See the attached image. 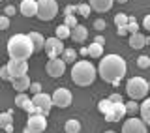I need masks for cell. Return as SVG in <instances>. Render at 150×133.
I'll list each match as a JSON object with an SVG mask.
<instances>
[{"instance_id":"obj_1","label":"cell","mask_w":150,"mask_h":133,"mask_svg":"<svg viewBox=\"0 0 150 133\" xmlns=\"http://www.w3.org/2000/svg\"><path fill=\"white\" fill-rule=\"evenodd\" d=\"M126 71H128V66H126V60L120 54L103 56L100 60V66H98V75L105 83H111V84H118L126 77Z\"/></svg>"},{"instance_id":"obj_2","label":"cell","mask_w":150,"mask_h":133,"mask_svg":"<svg viewBox=\"0 0 150 133\" xmlns=\"http://www.w3.org/2000/svg\"><path fill=\"white\" fill-rule=\"evenodd\" d=\"M34 43L28 34H15L8 40V54L9 58H30L34 54Z\"/></svg>"},{"instance_id":"obj_3","label":"cell","mask_w":150,"mask_h":133,"mask_svg":"<svg viewBox=\"0 0 150 133\" xmlns=\"http://www.w3.org/2000/svg\"><path fill=\"white\" fill-rule=\"evenodd\" d=\"M98 77V69L90 60H79L71 68V81L77 86H90Z\"/></svg>"},{"instance_id":"obj_4","label":"cell","mask_w":150,"mask_h":133,"mask_svg":"<svg viewBox=\"0 0 150 133\" xmlns=\"http://www.w3.org/2000/svg\"><path fill=\"white\" fill-rule=\"evenodd\" d=\"M126 92L131 99L135 101H141V99L146 98L148 94V81H144L143 77H131L128 83H126Z\"/></svg>"},{"instance_id":"obj_5","label":"cell","mask_w":150,"mask_h":133,"mask_svg":"<svg viewBox=\"0 0 150 133\" xmlns=\"http://www.w3.org/2000/svg\"><path fill=\"white\" fill-rule=\"evenodd\" d=\"M58 13V2L56 0H38V19L40 21H53Z\"/></svg>"},{"instance_id":"obj_6","label":"cell","mask_w":150,"mask_h":133,"mask_svg":"<svg viewBox=\"0 0 150 133\" xmlns=\"http://www.w3.org/2000/svg\"><path fill=\"white\" fill-rule=\"evenodd\" d=\"M64 41L62 40H58L56 36L53 37H47L45 40V47H43V51H45V54L49 56V58H58V56H62L64 53Z\"/></svg>"},{"instance_id":"obj_7","label":"cell","mask_w":150,"mask_h":133,"mask_svg":"<svg viewBox=\"0 0 150 133\" xmlns=\"http://www.w3.org/2000/svg\"><path fill=\"white\" fill-rule=\"evenodd\" d=\"M51 99H53V105L54 107H60V109H66L71 105V92H69L68 88H56L53 92V96H51Z\"/></svg>"},{"instance_id":"obj_8","label":"cell","mask_w":150,"mask_h":133,"mask_svg":"<svg viewBox=\"0 0 150 133\" xmlns=\"http://www.w3.org/2000/svg\"><path fill=\"white\" fill-rule=\"evenodd\" d=\"M66 64L62 58H49V62H47L45 66V71H47V75H51L53 79H58V77H62L64 75V71H66Z\"/></svg>"},{"instance_id":"obj_9","label":"cell","mask_w":150,"mask_h":133,"mask_svg":"<svg viewBox=\"0 0 150 133\" xmlns=\"http://www.w3.org/2000/svg\"><path fill=\"white\" fill-rule=\"evenodd\" d=\"M146 124L143 122V118H137V116H131L129 120H126L122 124V133H146Z\"/></svg>"},{"instance_id":"obj_10","label":"cell","mask_w":150,"mask_h":133,"mask_svg":"<svg viewBox=\"0 0 150 133\" xmlns=\"http://www.w3.org/2000/svg\"><path fill=\"white\" fill-rule=\"evenodd\" d=\"M32 103L36 105V109H40V112L41 115H49V111H51V107H53V99H51L49 94H45V92H40V94H36L34 98H32Z\"/></svg>"},{"instance_id":"obj_11","label":"cell","mask_w":150,"mask_h":133,"mask_svg":"<svg viewBox=\"0 0 150 133\" xmlns=\"http://www.w3.org/2000/svg\"><path fill=\"white\" fill-rule=\"evenodd\" d=\"M8 69H9V73H11V79L21 77V75L28 73V62L25 58H11L8 62Z\"/></svg>"},{"instance_id":"obj_12","label":"cell","mask_w":150,"mask_h":133,"mask_svg":"<svg viewBox=\"0 0 150 133\" xmlns=\"http://www.w3.org/2000/svg\"><path fill=\"white\" fill-rule=\"evenodd\" d=\"M26 127H30L34 133H41L47 129V116L45 115H28Z\"/></svg>"},{"instance_id":"obj_13","label":"cell","mask_w":150,"mask_h":133,"mask_svg":"<svg viewBox=\"0 0 150 133\" xmlns=\"http://www.w3.org/2000/svg\"><path fill=\"white\" fill-rule=\"evenodd\" d=\"M124 116H126V105H124V101L112 103V107L109 109V112L105 115L107 122H120Z\"/></svg>"},{"instance_id":"obj_14","label":"cell","mask_w":150,"mask_h":133,"mask_svg":"<svg viewBox=\"0 0 150 133\" xmlns=\"http://www.w3.org/2000/svg\"><path fill=\"white\" fill-rule=\"evenodd\" d=\"M19 11L25 17H36L38 15V0H23Z\"/></svg>"},{"instance_id":"obj_15","label":"cell","mask_w":150,"mask_h":133,"mask_svg":"<svg viewBox=\"0 0 150 133\" xmlns=\"http://www.w3.org/2000/svg\"><path fill=\"white\" fill-rule=\"evenodd\" d=\"M30 77L28 75H21V77H13L11 79V86L13 90H17V92H26L28 88H30Z\"/></svg>"},{"instance_id":"obj_16","label":"cell","mask_w":150,"mask_h":133,"mask_svg":"<svg viewBox=\"0 0 150 133\" xmlns=\"http://www.w3.org/2000/svg\"><path fill=\"white\" fill-rule=\"evenodd\" d=\"M88 4H90V8L94 9V11L105 13V11H109V9L112 8L115 0H88Z\"/></svg>"},{"instance_id":"obj_17","label":"cell","mask_w":150,"mask_h":133,"mask_svg":"<svg viewBox=\"0 0 150 133\" xmlns=\"http://www.w3.org/2000/svg\"><path fill=\"white\" fill-rule=\"evenodd\" d=\"M88 37V28L83 25H77L75 28H71V40L77 41V43H83L84 40Z\"/></svg>"},{"instance_id":"obj_18","label":"cell","mask_w":150,"mask_h":133,"mask_svg":"<svg viewBox=\"0 0 150 133\" xmlns=\"http://www.w3.org/2000/svg\"><path fill=\"white\" fill-rule=\"evenodd\" d=\"M146 45V36L141 34V32H135V34H129V47L131 49H143Z\"/></svg>"},{"instance_id":"obj_19","label":"cell","mask_w":150,"mask_h":133,"mask_svg":"<svg viewBox=\"0 0 150 133\" xmlns=\"http://www.w3.org/2000/svg\"><path fill=\"white\" fill-rule=\"evenodd\" d=\"M139 115L144 124L150 126V98H144V101L139 105Z\"/></svg>"},{"instance_id":"obj_20","label":"cell","mask_w":150,"mask_h":133,"mask_svg":"<svg viewBox=\"0 0 150 133\" xmlns=\"http://www.w3.org/2000/svg\"><path fill=\"white\" fill-rule=\"evenodd\" d=\"M28 37H30L32 43H34V51H36V53L43 51V47H45V37L41 36L40 32H30V34H28Z\"/></svg>"},{"instance_id":"obj_21","label":"cell","mask_w":150,"mask_h":133,"mask_svg":"<svg viewBox=\"0 0 150 133\" xmlns=\"http://www.w3.org/2000/svg\"><path fill=\"white\" fill-rule=\"evenodd\" d=\"M60 58H62L66 64H75V60H77V51H75L73 47H66Z\"/></svg>"},{"instance_id":"obj_22","label":"cell","mask_w":150,"mask_h":133,"mask_svg":"<svg viewBox=\"0 0 150 133\" xmlns=\"http://www.w3.org/2000/svg\"><path fill=\"white\" fill-rule=\"evenodd\" d=\"M54 36L64 41V40H68V37H71V28H68L66 25H58L54 28Z\"/></svg>"},{"instance_id":"obj_23","label":"cell","mask_w":150,"mask_h":133,"mask_svg":"<svg viewBox=\"0 0 150 133\" xmlns=\"http://www.w3.org/2000/svg\"><path fill=\"white\" fill-rule=\"evenodd\" d=\"M64 131L66 133H79L81 131V122L75 120V118H69V120L66 122V126H64Z\"/></svg>"},{"instance_id":"obj_24","label":"cell","mask_w":150,"mask_h":133,"mask_svg":"<svg viewBox=\"0 0 150 133\" xmlns=\"http://www.w3.org/2000/svg\"><path fill=\"white\" fill-rule=\"evenodd\" d=\"M88 54H90V58H101L103 56V45L101 43H90V47H88Z\"/></svg>"},{"instance_id":"obj_25","label":"cell","mask_w":150,"mask_h":133,"mask_svg":"<svg viewBox=\"0 0 150 133\" xmlns=\"http://www.w3.org/2000/svg\"><path fill=\"white\" fill-rule=\"evenodd\" d=\"M9 124H13V115H11V111L0 112V129H4V127L9 126Z\"/></svg>"},{"instance_id":"obj_26","label":"cell","mask_w":150,"mask_h":133,"mask_svg":"<svg viewBox=\"0 0 150 133\" xmlns=\"http://www.w3.org/2000/svg\"><path fill=\"white\" fill-rule=\"evenodd\" d=\"M126 105V115H131V116H137V112H139V103L135 101V99H131V101L128 103H124Z\"/></svg>"},{"instance_id":"obj_27","label":"cell","mask_w":150,"mask_h":133,"mask_svg":"<svg viewBox=\"0 0 150 133\" xmlns=\"http://www.w3.org/2000/svg\"><path fill=\"white\" fill-rule=\"evenodd\" d=\"M111 107H112V101H111L109 98H107V99H101V101L98 103V111H100L101 115H107Z\"/></svg>"},{"instance_id":"obj_28","label":"cell","mask_w":150,"mask_h":133,"mask_svg":"<svg viewBox=\"0 0 150 133\" xmlns=\"http://www.w3.org/2000/svg\"><path fill=\"white\" fill-rule=\"evenodd\" d=\"M126 28H128V34L139 32V25H137V21H135V17H128V25H126Z\"/></svg>"},{"instance_id":"obj_29","label":"cell","mask_w":150,"mask_h":133,"mask_svg":"<svg viewBox=\"0 0 150 133\" xmlns=\"http://www.w3.org/2000/svg\"><path fill=\"white\" fill-rule=\"evenodd\" d=\"M90 11H92L90 4H79V6H77V13L81 17H90Z\"/></svg>"},{"instance_id":"obj_30","label":"cell","mask_w":150,"mask_h":133,"mask_svg":"<svg viewBox=\"0 0 150 133\" xmlns=\"http://www.w3.org/2000/svg\"><path fill=\"white\" fill-rule=\"evenodd\" d=\"M28 99H30V98H28L26 92H17V96H15V105H17V107H23V105L28 101Z\"/></svg>"},{"instance_id":"obj_31","label":"cell","mask_w":150,"mask_h":133,"mask_svg":"<svg viewBox=\"0 0 150 133\" xmlns=\"http://www.w3.org/2000/svg\"><path fill=\"white\" fill-rule=\"evenodd\" d=\"M137 66L141 69H146V68H150V56H146V54H141L139 58H137Z\"/></svg>"},{"instance_id":"obj_32","label":"cell","mask_w":150,"mask_h":133,"mask_svg":"<svg viewBox=\"0 0 150 133\" xmlns=\"http://www.w3.org/2000/svg\"><path fill=\"white\" fill-rule=\"evenodd\" d=\"M115 25L116 26H126L128 25V15H126V13H116L115 15Z\"/></svg>"},{"instance_id":"obj_33","label":"cell","mask_w":150,"mask_h":133,"mask_svg":"<svg viewBox=\"0 0 150 133\" xmlns=\"http://www.w3.org/2000/svg\"><path fill=\"white\" fill-rule=\"evenodd\" d=\"M64 25L68 26V28H75L79 23H77V19H75V15H66L64 17Z\"/></svg>"},{"instance_id":"obj_34","label":"cell","mask_w":150,"mask_h":133,"mask_svg":"<svg viewBox=\"0 0 150 133\" xmlns=\"http://www.w3.org/2000/svg\"><path fill=\"white\" fill-rule=\"evenodd\" d=\"M0 77H2L4 81H11V73H9V69H8V64L0 66Z\"/></svg>"},{"instance_id":"obj_35","label":"cell","mask_w":150,"mask_h":133,"mask_svg":"<svg viewBox=\"0 0 150 133\" xmlns=\"http://www.w3.org/2000/svg\"><path fill=\"white\" fill-rule=\"evenodd\" d=\"M94 28H96L98 32H101V30H105V28H107V23L103 21V19H96V21H94Z\"/></svg>"},{"instance_id":"obj_36","label":"cell","mask_w":150,"mask_h":133,"mask_svg":"<svg viewBox=\"0 0 150 133\" xmlns=\"http://www.w3.org/2000/svg\"><path fill=\"white\" fill-rule=\"evenodd\" d=\"M8 28H9V17L0 15V30H8Z\"/></svg>"},{"instance_id":"obj_37","label":"cell","mask_w":150,"mask_h":133,"mask_svg":"<svg viewBox=\"0 0 150 133\" xmlns=\"http://www.w3.org/2000/svg\"><path fill=\"white\" fill-rule=\"evenodd\" d=\"M28 90H30L32 96H36V94L41 92V84H40V83H30V88H28Z\"/></svg>"},{"instance_id":"obj_38","label":"cell","mask_w":150,"mask_h":133,"mask_svg":"<svg viewBox=\"0 0 150 133\" xmlns=\"http://www.w3.org/2000/svg\"><path fill=\"white\" fill-rule=\"evenodd\" d=\"M73 13H77V6H66L64 17H66V15H73Z\"/></svg>"},{"instance_id":"obj_39","label":"cell","mask_w":150,"mask_h":133,"mask_svg":"<svg viewBox=\"0 0 150 133\" xmlns=\"http://www.w3.org/2000/svg\"><path fill=\"white\" fill-rule=\"evenodd\" d=\"M143 28L150 32V13H148V15H144V19H143Z\"/></svg>"},{"instance_id":"obj_40","label":"cell","mask_w":150,"mask_h":133,"mask_svg":"<svg viewBox=\"0 0 150 133\" xmlns=\"http://www.w3.org/2000/svg\"><path fill=\"white\" fill-rule=\"evenodd\" d=\"M15 11H17V9H15V6H6V9H4V13H6L8 17L15 15Z\"/></svg>"},{"instance_id":"obj_41","label":"cell","mask_w":150,"mask_h":133,"mask_svg":"<svg viewBox=\"0 0 150 133\" xmlns=\"http://www.w3.org/2000/svg\"><path fill=\"white\" fill-rule=\"evenodd\" d=\"M109 99H111L112 103H118V101H124V99H122V96H120V94H111V96H109Z\"/></svg>"},{"instance_id":"obj_42","label":"cell","mask_w":150,"mask_h":133,"mask_svg":"<svg viewBox=\"0 0 150 133\" xmlns=\"http://www.w3.org/2000/svg\"><path fill=\"white\" fill-rule=\"evenodd\" d=\"M116 34H118L120 37L126 36V34H128V28H126V26H116Z\"/></svg>"},{"instance_id":"obj_43","label":"cell","mask_w":150,"mask_h":133,"mask_svg":"<svg viewBox=\"0 0 150 133\" xmlns=\"http://www.w3.org/2000/svg\"><path fill=\"white\" fill-rule=\"evenodd\" d=\"M96 43H101V45H103V43H105V40H103L101 36H98V37H96Z\"/></svg>"},{"instance_id":"obj_44","label":"cell","mask_w":150,"mask_h":133,"mask_svg":"<svg viewBox=\"0 0 150 133\" xmlns=\"http://www.w3.org/2000/svg\"><path fill=\"white\" fill-rule=\"evenodd\" d=\"M4 129H6L8 133H11V131H13V124H9V126H6V127H4Z\"/></svg>"},{"instance_id":"obj_45","label":"cell","mask_w":150,"mask_h":133,"mask_svg":"<svg viewBox=\"0 0 150 133\" xmlns=\"http://www.w3.org/2000/svg\"><path fill=\"white\" fill-rule=\"evenodd\" d=\"M81 54H88V47H83V49H81Z\"/></svg>"},{"instance_id":"obj_46","label":"cell","mask_w":150,"mask_h":133,"mask_svg":"<svg viewBox=\"0 0 150 133\" xmlns=\"http://www.w3.org/2000/svg\"><path fill=\"white\" fill-rule=\"evenodd\" d=\"M23 133H34V131H32L30 127H25V131H23Z\"/></svg>"},{"instance_id":"obj_47","label":"cell","mask_w":150,"mask_h":133,"mask_svg":"<svg viewBox=\"0 0 150 133\" xmlns=\"http://www.w3.org/2000/svg\"><path fill=\"white\" fill-rule=\"evenodd\" d=\"M115 2H118V4H126L128 0H115Z\"/></svg>"},{"instance_id":"obj_48","label":"cell","mask_w":150,"mask_h":133,"mask_svg":"<svg viewBox=\"0 0 150 133\" xmlns=\"http://www.w3.org/2000/svg\"><path fill=\"white\" fill-rule=\"evenodd\" d=\"M103 133H116V131H112V129H107V131H103Z\"/></svg>"},{"instance_id":"obj_49","label":"cell","mask_w":150,"mask_h":133,"mask_svg":"<svg viewBox=\"0 0 150 133\" xmlns=\"http://www.w3.org/2000/svg\"><path fill=\"white\" fill-rule=\"evenodd\" d=\"M148 92H150V83H148Z\"/></svg>"}]
</instances>
